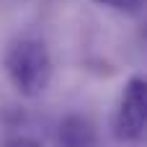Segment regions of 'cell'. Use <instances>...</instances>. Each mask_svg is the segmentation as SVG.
<instances>
[{
	"label": "cell",
	"mask_w": 147,
	"mask_h": 147,
	"mask_svg": "<svg viewBox=\"0 0 147 147\" xmlns=\"http://www.w3.org/2000/svg\"><path fill=\"white\" fill-rule=\"evenodd\" d=\"M5 72L13 83V88L26 96L36 98L47 90L52 80V57L44 41L39 39H18L5 52Z\"/></svg>",
	"instance_id": "1"
},
{
	"label": "cell",
	"mask_w": 147,
	"mask_h": 147,
	"mask_svg": "<svg viewBox=\"0 0 147 147\" xmlns=\"http://www.w3.org/2000/svg\"><path fill=\"white\" fill-rule=\"evenodd\" d=\"M147 132V78L132 75L121 90L114 114V137L121 142H134Z\"/></svg>",
	"instance_id": "2"
},
{
	"label": "cell",
	"mask_w": 147,
	"mask_h": 147,
	"mask_svg": "<svg viewBox=\"0 0 147 147\" xmlns=\"http://www.w3.org/2000/svg\"><path fill=\"white\" fill-rule=\"evenodd\" d=\"M59 147H96V127L90 119L85 116H78V114H70L59 121Z\"/></svg>",
	"instance_id": "3"
},
{
	"label": "cell",
	"mask_w": 147,
	"mask_h": 147,
	"mask_svg": "<svg viewBox=\"0 0 147 147\" xmlns=\"http://www.w3.org/2000/svg\"><path fill=\"white\" fill-rule=\"evenodd\" d=\"M98 5H106V8H114V10H121V13H134L145 5V0H93Z\"/></svg>",
	"instance_id": "4"
},
{
	"label": "cell",
	"mask_w": 147,
	"mask_h": 147,
	"mask_svg": "<svg viewBox=\"0 0 147 147\" xmlns=\"http://www.w3.org/2000/svg\"><path fill=\"white\" fill-rule=\"evenodd\" d=\"M5 147H41L36 140H31V137H16V140H10Z\"/></svg>",
	"instance_id": "5"
}]
</instances>
